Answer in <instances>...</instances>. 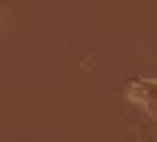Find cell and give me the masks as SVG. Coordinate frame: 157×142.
I'll return each mask as SVG.
<instances>
[{"mask_svg": "<svg viewBox=\"0 0 157 142\" xmlns=\"http://www.w3.org/2000/svg\"><path fill=\"white\" fill-rule=\"evenodd\" d=\"M127 142H129V140H127ZM131 142H141V140H131Z\"/></svg>", "mask_w": 157, "mask_h": 142, "instance_id": "2", "label": "cell"}, {"mask_svg": "<svg viewBox=\"0 0 157 142\" xmlns=\"http://www.w3.org/2000/svg\"><path fill=\"white\" fill-rule=\"evenodd\" d=\"M141 142H157V138H145V140H141Z\"/></svg>", "mask_w": 157, "mask_h": 142, "instance_id": "1", "label": "cell"}]
</instances>
